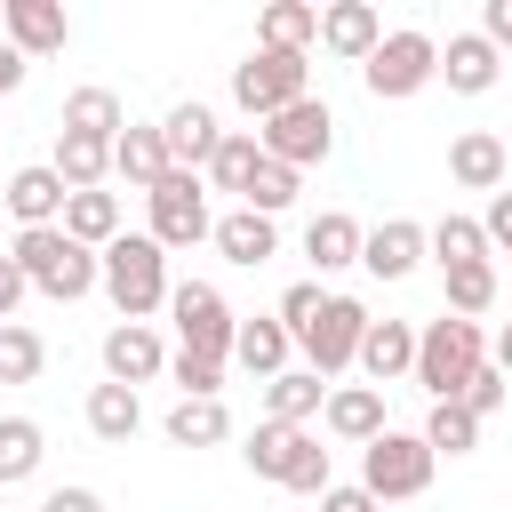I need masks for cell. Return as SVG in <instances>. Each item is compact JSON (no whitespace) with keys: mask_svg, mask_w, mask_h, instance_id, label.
Listing matches in <instances>:
<instances>
[{"mask_svg":"<svg viewBox=\"0 0 512 512\" xmlns=\"http://www.w3.org/2000/svg\"><path fill=\"white\" fill-rule=\"evenodd\" d=\"M96 288L112 296V312L120 320H144L152 328V312H168V248L152 240V232H120L112 248H96Z\"/></svg>","mask_w":512,"mask_h":512,"instance_id":"1","label":"cell"},{"mask_svg":"<svg viewBox=\"0 0 512 512\" xmlns=\"http://www.w3.org/2000/svg\"><path fill=\"white\" fill-rule=\"evenodd\" d=\"M488 360V336H480V320H456V312H440V320H424L416 328V384L432 392V400H456L464 384H472V368Z\"/></svg>","mask_w":512,"mask_h":512,"instance_id":"2","label":"cell"},{"mask_svg":"<svg viewBox=\"0 0 512 512\" xmlns=\"http://www.w3.org/2000/svg\"><path fill=\"white\" fill-rule=\"evenodd\" d=\"M16 272L40 288V296H56V304H72V296H88L96 288V248H80V240H64V224H40V232H16Z\"/></svg>","mask_w":512,"mask_h":512,"instance_id":"3","label":"cell"},{"mask_svg":"<svg viewBox=\"0 0 512 512\" xmlns=\"http://www.w3.org/2000/svg\"><path fill=\"white\" fill-rule=\"evenodd\" d=\"M432 72H440V40L416 32V24H400V32H384L376 56L360 64V88H368L376 104H408V96L432 88Z\"/></svg>","mask_w":512,"mask_h":512,"instance_id":"4","label":"cell"},{"mask_svg":"<svg viewBox=\"0 0 512 512\" xmlns=\"http://www.w3.org/2000/svg\"><path fill=\"white\" fill-rule=\"evenodd\" d=\"M168 320H176V352H192V360H232V336H240V312L224 304V288H208V280H176L168 288Z\"/></svg>","mask_w":512,"mask_h":512,"instance_id":"5","label":"cell"},{"mask_svg":"<svg viewBox=\"0 0 512 512\" xmlns=\"http://www.w3.org/2000/svg\"><path fill=\"white\" fill-rule=\"evenodd\" d=\"M432 448H424V432H376L368 448H360V488L376 496V504H400V496H424L432 488Z\"/></svg>","mask_w":512,"mask_h":512,"instance_id":"6","label":"cell"},{"mask_svg":"<svg viewBox=\"0 0 512 512\" xmlns=\"http://www.w3.org/2000/svg\"><path fill=\"white\" fill-rule=\"evenodd\" d=\"M296 96H312V56L256 48V56H240V64H232V104H240L248 120H272V112H288Z\"/></svg>","mask_w":512,"mask_h":512,"instance_id":"7","label":"cell"},{"mask_svg":"<svg viewBox=\"0 0 512 512\" xmlns=\"http://www.w3.org/2000/svg\"><path fill=\"white\" fill-rule=\"evenodd\" d=\"M256 144H264V160H280V168H320L328 160V144H336V112L320 104V96H296L288 112H272L264 128H256Z\"/></svg>","mask_w":512,"mask_h":512,"instance_id":"8","label":"cell"},{"mask_svg":"<svg viewBox=\"0 0 512 512\" xmlns=\"http://www.w3.org/2000/svg\"><path fill=\"white\" fill-rule=\"evenodd\" d=\"M360 336H368V304H360V296H328L320 320H312L296 344H304V368L328 384V376H344V368L360 360Z\"/></svg>","mask_w":512,"mask_h":512,"instance_id":"9","label":"cell"},{"mask_svg":"<svg viewBox=\"0 0 512 512\" xmlns=\"http://www.w3.org/2000/svg\"><path fill=\"white\" fill-rule=\"evenodd\" d=\"M144 208H152V240L160 248H192V240H208V184L200 176H184V168H168L152 192H144Z\"/></svg>","mask_w":512,"mask_h":512,"instance_id":"10","label":"cell"},{"mask_svg":"<svg viewBox=\"0 0 512 512\" xmlns=\"http://www.w3.org/2000/svg\"><path fill=\"white\" fill-rule=\"evenodd\" d=\"M0 40L24 64H40V56H56L72 40V16H64V0H0Z\"/></svg>","mask_w":512,"mask_h":512,"instance_id":"11","label":"cell"},{"mask_svg":"<svg viewBox=\"0 0 512 512\" xmlns=\"http://www.w3.org/2000/svg\"><path fill=\"white\" fill-rule=\"evenodd\" d=\"M168 368V344L144 328V320H120V328H104V384H152Z\"/></svg>","mask_w":512,"mask_h":512,"instance_id":"12","label":"cell"},{"mask_svg":"<svg viewBox=\"0 0 512 512\" xmlns=\"http://www.w3.org/2000/svg\"><path fill=\"white\" fill-rule=\"evenodd\" d=\"M160 144H168V168H184V176H200L208 160H216V144H224V128H216V112L192 96V104H176L168 120H160Z\"/></svg>","mask_w":512,"mask_h":512,"instance_id":"13","label":"cell"},{"mask_svg":"<svg viewBox=\"0 0 512 512\" xmlns=\"http://www.w3.org/2000/svg\"><path fill=\"white\" fill-rule=\"evenodd\" d=\"M416 264H424V224H416V216H384L376 232H360V272L408 280Z\"/></svg>","mask_w":512,"mask_h":512,"instance_id":"14","label":"cell"},{"mask_svg":"<svg viewBox=\"0 0 512 512\" xmlns=\"http://www.w3.org/2000/svg\"><path fill=\"white\" fill-rule=\"evenodd\" d=\"M320 424H328V440H344V448H368V440L384 432V392H376V384H328V400H320Z\"/></svg>","mask_w":512,"mask_h":512,"instance_id":"15","label":"cell"},{"mask_svg":"<svg viewBox=\"0 0 512 512\" xmlns=\"http://www.w3.org/2000/svg\"><path fill=\"white\" fill-rule=\"evenodd\" d=\"M376 40H384V16H376L368 0H328V8H320V48H328V56L368 64Z\"/></svg>","mask_w":512,"mask_h":512,"instance_id":"16","label":"cell"},{"mask_svg":"<svg viewBox=\"0 0 512 512\" xmlns=\"http://www.w3.org/2000/svg\"><path fill=\"white\" fill-rule=\"evenodd\" d=\"M0 200H8V216H16L24 232H40V224H64V200H72V192H64V176H56L48 160H32V168L8 176Z\"/></svg>","mask_w":512,"mask_h":512,"instance_id":"17","label":"cell"},{"mask_svg":"<svg viewBox=\"0 0 512 512\" xmlns=\"http://www.w3.org/2000/svg\"><path fill=\"white\" fill-rule=\"evenodd\" d=\"M496 72H504V56H496L480 32H448V48H440V72H432V80H448V96H488V88H496Z\"/></svg>","mask_w":512,"mask_h":512,"instance_id":"18","label":"cell"},{"mask_svg":"<svg viewBox=\"0 0 512 512\" xmlns=\"http://www.w3.org/2000/svg\"><path fill=\"white\" fill-rule=\"evenodd\" d=\"M448 176H456L464 192H496V184L512 176V152H504V136H496V128H464V136L448 144Z\"/></svg>","mask_w":512,"mask_h":512,"instance_id":"19","label":"cell"},{"mask_svg":"<svg viewBox=\"0 0 512 512\" xmlns=\"http://www.w3.org/2000/svg\"><path fill=\"white\" fill-rule=\"evenodd\" d=\"M208 240L224 248V264H240V272H256L264 256H280V224L272 216H256V208H224L216 224H208Z\"/></svg>","mask_w":512,"mask_h":512,"instance_id":"20","label":"cell"},{"mask_svg":"<svg viewBox=\"0 0 512 512\" xmlns=\"http://www.w3.org/2000/svg\"><path fill=\"white\" fill-rule=\"evenodd\" d=\"M112 176L120 184H136V192H152L160 176H168V144H160V120L144 128V120H128L120 136H112Z\"/></svg>","mask_w":512,"mask_h":512,"instance_id":"21","label":"cell"},{"mask_svg":"<svg viewBox=\"0 0 512 512\" xmlns=\"http://www.w3.org/2000/svg\"><path fill=\"white\" fill-rule=\"evenodd\" d=\"M352 368H368V384L384 392L392 376H408L416 368V328L408 320H368V336H360V360Z\"/></svg>","mask_w":512,"mask_h":512,"instance_id":"22","label":"cell"},{"mask_svg":"<svg viewBox=\"0 0 512 512\" xmlns=\"http://www.w3.org/2000/svg\"><path fill=\"white\" fill-rule=\"evenodd\" d=\"M320 400H328V384L312 376V368H280V376H264V424H312L320 416Z\"/></svg>","mask_w":512,"mask_h":512,"instance_id":"23","label":"cell"},{"mask_svg":"<svg viewBox=\"0 0 512 512\" xmlns=\"http://www.w3.org/2000/svg\"><path fill=\"white\" fill-rule=\"evenodd\" d=\"M320 40V8L312 0H272L264 16H256V48H280V56H304Z\"/></svg>","mask_w":512,"mask_h":512,"instance_id":"24","label":"cell"},{"mask_svg":"<svg viewBox=\"0 0 512 512\" xmlns=\"http://www.w3.org/2000/svg\"><path fill=\"white\" fill-rule=\"evenodd\" d=\"M120 128H128V112H120V96H112V88H96V80H88V88H72V96H64V136H96V144H112Z\"/></svg>","mask_w":512,"mask_h":512,"instance_id":"25","label":"cell"},{"mask_svg":"<svg viewBox=\"0 0 512 512\" xmlns=\"http://www.w3.org/2000/svg\"><path fill=\"white\" fill-rule=\"evenodd\" d=\"M56 176H64V192H104V176H112V144H96V136H64L56 128V160H48Z\"/></svg>","mask_w":512,"mask_h":512,"instance_id":"26","label":"cell"},{"mask_svg":"<svg viewBox=\"0 0 512 512\" xmlns=\"http://www.w3.org/2000/svg\"><path fill=\"white\" fill-rule=\"evenodd\" d=\"M256 168H264V144H256V128H224V144H216V160H208V192H248L256 184Z\"/></svg>","mask_w":512,"mask_h":512,"instance_id":"27","label":"cell"},{"mask_svg":"<svg viewBox=\"0 0 512 512\" xmlns=\"http://www.w3.org/2000/svg\"><path fill=\"white\" fill-rule=\"evenodd\" d=\"M64 240L112 248V240H120V192H72V200H64Z\"/></svg>","mask_w":512,"mask_h":512,"instance_id":"28","label":"cell"},{"mask_svg":"<svg viewBox=\"0 0 512 512\" xmlns=\"http://www.w3.org/2000/svg\"><path fill=\"white\" fill-rule=\"evenodd\" d=\"M304 256H312L320 272H344V264H360V224H352L344 208H320V216L304 224Z\"/></svg>","mask_w":512,"mask_h":512,"instance_id":"29","label":"cell"},{"mask_svg":"<svg viewBox=\"0 0 512 512\" xmlns=\"http://www.w3.org/2000/svg\"><path fill=\"white\" fill-rule=\"evenodd\" d=\"M424 256H440V272H456V264H496L480 216H440V224H424Z\"/></svg>","mask_w":512,"mask_h":512,"instance_id":"30","label":"cell"},{"mask_svg":"<svg viewBox=\"0 0 512 512\" xmlns=\"http://www.w3.org/2000/svg\"><path fill=\"white\" fill-rule=\"evenodd\" d=\"M288 344H296V336H288L272 312H256V320H240V336H232V360H240L248 376H280V368H288Z\"/></svg>","mask_w":512,"mask_h":512,"instance_id":"31","label":"cell"},{"mask_svg":"<svg viewBox=\"0 0 512 512\" xmlns=\"http://www.w3.org/2000/svg\"><path fill=\"white\" fill-rule=\"evenodd\" d=\"M136 424H144V400H136L128 384H96V392H88V432H96V440L128 448V440H136Z\"/></svg>","mask_w":512,"mask_h":512,"instance_id":"32","label":"cell"},{"mask_svg":"<svg viewBox=\"0 0 512 512\" xmlns=\"http://www.w3.org/2000/svg\"><path fill=\"white\" fill-rule=\"evenodd\" d=\"M160 432H168L176 448H216V440H232V408H224V400H176Z\"/></svg>","mask_w":512,"mask_h":512,"instance_id":"33","label":"cell"},{"mask_svg":"<svg viewBox=\"0 0 512 512\" xmlns=\"http://www.w3.org/2000/svg\"><path fill=\"white\" fill-rule=\"evenodd\" d=\"M40 456H48V432H40L32 416H0V488L32 480V472H40Z\"/></svg>","mask_w":512,"mask_h":512,"instance_id":"34","label":"cell"},{"mask_svg":"<svg viewBox=\"0 0 512 512\" xmlns=\"http://www.w3.org/2000/svg\"><path fill=\"white\" fill-rule=\"evenodd\" d=\"M424 448H432V456H472V448H480V416H472L464 400H432V416H424Z\"/></svg>","mask_w":512,"mask_h":512,"instance_id":"35","label":"cell"},{"mask_svg":"<svg viewBox=\"0 0 512 512\" xmlns=\"http://www.w3.org/2000/svg\"><path fill=\"white\" fill-rule=\"evenodd\" d=\"M296 448H304V432H296V424H256V432H248V448H240V464H248L256 480H288Z\"/></svg>","mask_w":512,"mask_h":512,"instance_id":"36","label":"cell"},{"mask_svg":"<svg viewBox=\"0 0 512 512\" xmlns=\"http://www.w3.org/2000/svg\"><path fill=\"white\" fill-rule=\"evenodd\" d=\"M440 296H448L456 320H480V312L496 304V264H456V272H440Z\"/></svg>","mask_w":512,"mask_h":512,"instance_id":"37","label":"cell"},{"mask_svg":"<svg viewBox=\"0 0 512 512\" xmlns=\"http://www.w3.org/2000/svg\"><path fill=\"white\" fill-rule=\"evenodd\" d=\"M40 368H48V344H40V328L8 320V328H0V384H32Z\"/></svg>","mask_w":512,"mask_h":512,"instance_id":"38","label":"cell"},{"mask_svg":"<svg viewBox=\"0 0 512 512\" xmlns=\"http://www.w3.org/2000/svg\"><path fill=\"white\" fill-rule=\"evenodd\" d=\"M296 184H304L296 168H280V160H264V168H256V184L240 192V208H256V216H272V224H280V208L296 200Z\"/></svg>","mask_w":512,"mask_h":512,"instance_id":"39","label":"cell"},{"mask_svg":"<svg viewBox=\"0 0 512 512\" xmlns=\"http://www.w3.org/2000/svg\"><path fill=\"white\" fill-rule=\"evenodd\" d=\"M280 488H296V496H328L336 488V472H328V448H320V432H304V448H296V464H288V480Z\"/></svg>","mask_w":512,"mask_h":512,"instance_id":"40","label":"cell"},{"mask_svg":"<svg viewBox=\"0 0 512 512\" xmlns=\"http://www.w3.org/2000/svg\"><path fill=\"white\" fill-rule=\"evenodd\" d=\"M168 376L184 384V400H224V368H216V360H192V352H168Z\"/></svg>","mask_w":512,"mask_h":512,"instance_id":"41","label":"cell"},{"mask_svg":"<svg viewBox=\"0 0 512 512\" xmlns=\"http://www.w3.org/2000/svg\"><path fill=\"white\" fill-rule=\"evenodd\" d=\"M504 392H512V376H504V368H496V360H480V368H472V384H464V392H456V400H464V408H472V416H480V424H488V416H496V408H504Z\"/></svg>","mask_w":512,"mask_h":512,"instance_id":"42","label":"cell"},{"mask_svg":"<svg viewBox=\"0 0 512 512\" xmlns=\"http://www.w3.org/2000/svg\"><path fill=\"white\" fill-rule=\"evenodd\" d=\"M320 304H328V288H320V280H296V288L280 296V312H272V320H280L288 336H304V328L320 320Z\"/></svg>","mask_w":512,"mask_h":512,"instance_id":"43","label":"cell"},{"mask_svg":"<svg viewBox=\"0 0 512 512\" xmlns=\"http://www.w3.org/2000/svg\"><path fill=\"white\" fill-rule=\"evenodd\" d=\"M480 232H488V256H496V248L512 256V192H496V200H488V216H480Z\"/></svg>","mask_w":512,"mask_h":512,"instance_id":"44","label":"cell"},{"mask_svg":"<svg viewBox=\"0 0 512 512\" xmlns=\"http://www.w3.org/2000/svg\"><path fill=\"white\" fill-rule=\"evenodd\" d=\"M480 40H488L496 56L512 48V0H488V8H480Z\"/></svg>","mask_w":512,"mask_h":512,"instance_id":"45","label":"cell"},{"mask_svg":"<svg viewBox=\"0 0 512 512\" xmlns=\"http://www.w3.org/2000/svg\"><path fill=\"white\" fill-rule=\"evenodd\" d=\"M24 296H32V280L16 272V256H0V328L16 320V304H24Z\"/></svg>","mask_w":512,"mask_h":512,"instance_id":"46","label":"cell"},{"mask_svg":"<svg viewBox=\"0 0 512 512\" xmlns=\"http://www.w3.org/2000/svg\"><path fill=\"white\" fill-rule=\"evenodd\" d=\"M320 512H376V496H368L360 480H336V488L320 496Z\"/></svg>","mask_w":512,"mask_h":512,"instance_id":"47","label":"cell"},{"mask_svg":"<svg viewBox=\"0 0 512 512\" xmlns=\"http://www.w3.org/2000/svg\"><path fill=\"white\" fill-rule=\"evenodd\" d=\"M40 512H104V496H96V488H48Z\"/></svg>","mask_w":512,"mask_h":512,"instance_id":"48","label":"cell"},{"mask_svg":"<svg viewBox=\"0 0 512 512\" xmlns=\"http://www.w3.org/2000/svg\"><path fill=\"white\" fill-rule=\"evenodd\" d=\"M24 72H32V64H24V56H16V48H8V40H0V104H8V96H16V88H24Z\"/></svg>","mask_w":512,"mask_h":512,"instance_id":"49","label":"cell"},{"mask_svg":"<svg viewBox=\"0 0 512 512\" xmlns=\"http://www.w3.org/2000/svg\"><path fill=\"white\" fill-rule=\"evenodd\" d=\"M488 360H496V368L512 376V320H504V336H496V352H488Z\"/></svg>","mask_w":512,"mask_h":512,"instance_id":"50","label":"cell"}]
</instances>
